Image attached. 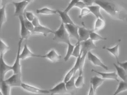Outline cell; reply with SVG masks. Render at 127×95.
<instances>
[{
    "label": "cell",
    "mask_w": 127,
    "mask_h": 95,
    "mask_svg": "<svg viewBox=\"0 0 127 95\" xmlns=\"http://www.w3.org/2000/svg\"><path fill=\"white\" fill-rule=\"evenodd\" d=\"M95 3L114 19L121 21L126 19V9L116 0H95Z\"/></svg>",
    "instance_id": "obj_1"
},
{
    "label": "cell",
    "mask_w": 127,
    "mask_h": 95,
    "mask_svg": "<svg viewBox=\"0 0 127 95\" xmlns=\"http://www.w3.org/2000/svg\"><path fill=\"white\" fill-rule=\"evenodd\" d=\"M53 40L59 43L68 44L70 43V38L66 30L64 24L62 23L59 28L56 31H54Z\"/></svg>",
    "instance_id": "obj_2"
},
{
    "label": "cell",
    "mask_w": 127,
    "mask_h": 95,
    "mask_svg": "<svg viewBox=\"0 0 127 95\" xmlns=\"http://www.w3.org/2000/svg\"><path fill=\"white\" fill-rule=\"evenodd\" d=\"M23 40L20 38L18 43V49L15 61L12 65V72L13 74H22L21 72V59L20 58V55L21 50V46Z\"/></svg>",
    "instance_id": "obj_3"
},
{
    "label": "cell",
    "mask_w": 127,
    "mask_h": 95,
    "mask_svg": "<svg viewBox=\"0 0 127 95\" xmlns=\"http://www.w3.org/2000/svg\"><path fill=\"white\" fill-rule=\"evenodd\" d=\"M21 87L27 92L34 94H50L48 90L41 89L29 84L23 82L22 83Z\"/></svg>",
    "instance_id": "obj_4"
},
{
    "label": "cell",
    "mask_w": 127,
    "mask_h": 95,
    "mask_svg": "<svg viewBox=\"0 0 127 95\" xmlns=\"http://www.w3.org/2000/svg\"><path fill=\"white\" fill-rule=\"evenodd\" d=\"M12 70V66L6 63L3 57H0V82L3 81L6 74Z\"/></svg>",
    "instance_id": "obj_5"
},
{
    "label": "cell",
    "mask_w": 127,
    "mask_h": 95,
    "mask_svg": "<svg viewBox=\"0 0 127 95\" xmlns=\"http://www.w3.org/2000/svg\"><path fill=\"white\" fill-rule=\"evenodd\" d=\"M15 7L14 16L18 17L24 16L26 12V9L29 3L24 0L19 2H12Z\"/></svg>",
    "instance_id": "obj_6"
},
{
    "label": "cell",
    "mask_w": 127,
    "mask_h": 95,
    "mask_svg": "<svg viewBox=\"0 0 127 95\" xmlns=\"http://www.w3.org/2000/svg\"><path fill=\"white\" fill-rule=\"evenodd\" d=\"M4 81L11 88L12 87H21L23 82L22 80V74H13L7 79H5Z\"/></svg>",
    "instance_id": "obj_7"
},
{
    "label": "cell",
    "mask_w": 127,
    "mask_h": 95,
    "mask_svg": "<svg viewBox=\"0 0 127 95\" xmlns=\"http://www.w3.org/2000/svg\"><path fill=\"white\" fill-rule=\"evenodd\" d=\"M87 57L88 60L94 65L100 67L105 70H108L109 69L108 67L97 56L93 54L91 52L88 53Z\"/></svg>",
    "instance_id": "obj_8"
},
{
    "label": "cell",
    "mask_w": 127,
    "mask_h": 95,
    "mask_svg": "<svg viewBox=\"0 0 127 95\" xmlns=\"http://www.w3.org/2000/svg\"><path fill=\"white\" fill-rule=\"evenodd\" d=\"M81 53L87 54L89 52L96 48V46L94 42L90 39H88L85 41L80 42Z\"/></svg>",
    "instance_id": "obj_9"
},
{
    "label": "cell",
    "mask_w": 127,
    "mask_h": 95,
    "mask_svg": "<svg viewBox=\"0 0 127 95\" xmlns=\"http://www.w3.org/2000/svg\"><path fill=\"white\" fill-rule=\"evenodd\" d=\"M51 95L56 94H68L66 89L65 83L64 81L56 85L52 88L49 90Z\"/></svg>",
    "instance_id": "obj_10"
},
{
    "label": "cell",
    "mask_w": 127,
    "mask_h": 95,
    "mask_svg": "<svg viewBox=\"0 0 127 95\" xmlns=\"http://www.w3.org/2000/svg\"><path fill=\"white\" fill-rule=\"evenodd\" d=\"M21 25L20 38L23 40H27L32 34V32L29 31L25 26L24 24V16H19Z\"/></svg>",
    "instance_id": "obj_11"
},
{
    "label": "cell",
    "mask_w": 127,
    "mask_h": 95,
    "mask_svg": "<svg viewBox=\"0 0 127 95\" xmlns=\"http://www.w3.org/2000/svg\"><path fill=\"white\" fill-rule=\"evenodd\" d=\"M64 26L70 38L75 39L78 41L79 40V27L76 25L73 24H65Z\"/></svg>",
    "instance_id": "obj_12"
},
{
    "label": "cell",
    "mask_w": 127,
    "mask_h": 95,
    "mask_svg": "<svg viewBox=\"0 0 127 95\" xmlns=\"http://www.w3.org/2000/svg\"><path fill=\"white\" fill-rule=\"evenodd\" d=\"M40 55H37L33 53L31 51L27 46V44L26 43L24 46L23 49L20 55V58L21 60H24L30 58L32 57H37L40 58Z\"/></svg>",
    "instance_id": "obj_13"
},
{
    "label": "cell",
    "mask_w": 127,
    "mask_h": 95,
    "mask_svg": "<svg viewBox=\"0 0 127 95\" xmlns=\"http://www.w3.org/2000/svg\"><path fill=\"white\" fill-rule=\"evenodd\" d=\"M40 58L47 59L53 62H57L61 60V56L55 50L52 49L44 55H40Z\"/></svg>",
    "instance_id": "obj_14"
},
{
    "label": "cell",
    "mask_w": 127,
    "mask_h": 95,
    "mask_svg": "<svg viewBox=\"0 0 127 95\" xmlns=\"http://www.w3.org/2000/svg\"><path fill=\"white\" fill-rule=\"evenodd\" d=\"M92 72L95 73L96 74L100 75L102 78L105 79H111L116 81L117 82H119L118 79V76L116 72H99L94 69H92Z\"/></svg>",
    "instance_id": "obj_15"
},
{
    "label": "cell",
    "mask_w": 127,
    "mask_h": 95,
    "mask_svg": "<svg viewBox=\"0 0 127 95\" xmlns=\"http://www.w3.org/2000/svg\"><path fill=\"white\" fill-rule=\"evenodd\" d=\"M92 31L93 30L87 29L84 27H79V40L78 41L81 42L89 39L90 34Z\"/></svg>",
    "instance_id": "obj_16"
},
{
    "label": "cell",
    "mask_w": 127,
    "mask_h": 95,
    "mask_svg": "<svg viewBox=\"0 0 127 95\" xmlns=\"http://www.w3.org/2000/svg\"><path fill=\"white\" fill-rule=\"evenodd\" d=\"M105 80L101 77H99L97 76H93L91 78L90 85L92 86L94 91L95 93L96 92L97 89L101 85Z\"/></svg>",
    "instance_id": "obj_17"
},
{
    "label": "cell",
    "mask_w": 127,
    "mask_h": 95,
    "mask_svg": "<svg viewBox=\"0 0 127 95\" xmlns=\"http://www.w3.org/2000/svg\"><path fill=\"white\" fill-rule=\"evenodd\" d=\"M54 32V31H53L51 29L44 26L41 24H40L38 26L34 27V30L32 32V33H37L42 34L44 37H47V35L50 34Z\"/></svg>",
    "instance_id": "obj_18"
},
{
    "label": "cell",
    "mask_w": 127,
    "mask_h": 95,
    "mask_svg": "<svg viewBox=\"0 0 127 95\" xmlns=\"http://www.w3.org/2000/svg\"><path fill=\"white\" fill-rule=\"evenodd\" d=\"M57 10V13H58L61 19L62 23L64 25L65 24H73L75 25L72 19L68 15V13L65 12L64 11Z\"/></svg>",
    "instance_id": "obj_19"
},
{
    "label": "cell",
    "mask_w": 127,
    "mask_h": 95,
    "mask_svg": "<svg viewBox=\"0 0 127 95\" xmlns=\"http://www.w3.org/2000/svg\"><path fill=\"white\" fill-rule=\"evenodd\" d=\"M75 76H74L70 80L65 83L66 89L67 91V93L68 94H70L71 95L74 94L77 89L75 85Z\"/></svg>",
    "instance_id": "obj_20"
},
{
    "label": "cell",
    "mask_w": 127,
    "mask_h": 95,
    "mask_svg": "<svg viewBox=\"0 0 127 95\" xmlns=\"http://www.w3.org/2000/svg\"><path fill=\"white\" fill-rule=\"evenodd\" d=\"M113 65L116 70V73L118 77L121 78L123 81L126 82L127 79V71L122 67L119 66L115 63H114Z\"/></svg>",
    "instance_id": "obj_21"
},
{
    "label": "cell",
    "mask_w": 127,
    "mask_h": 95,
    "mask_svg": "<svg viewBox=\"0 0 127 95\" xmlns=\"http://www.w3.org/2000/svg\"><path fill=\"white\" fill-rule=\"evenodd\" d=\"M87 7L89 9L90 12H91L96 18L104 19V17L100 12L101 8L99 6L97 5H92Z\"/></svg>",
    "instance_id": "obj_22"
},
{
    "label": "cell",
    "mask_w": 127,
    "mask_h": 95,
    "mask_svg": "<svg viewBox=\"0 0 127 95\" xmlns=\"http://www.w3.org/2000/svg\"><path fill=\"white\" fill-rule=\"evenodd\" d=\"M103 48V49L107 50L108 52L113 55L116 59L117 62L119 61V44H117L116 46L110 48L106 47H104Z\"/></svg>",
    "instance_id": "obj_23"
},
{
    "label": "cell",
    "mask_w": 127,
    "mask_h": 95,
    "mask_svg": "<svg viewBox=\"0 0 127 95\" xmlns=\"http://www.w3.org/2000/svg\"><path fill=\"white\" fill-rule=\"evenodd\" d=\"M6 6H3L0 8V30L7 20Z\"/></svg>",
    "instance_id": "obj_24"
},
{
    "label": "cell",
    "mask_w": 127,
    "mask_h": 95,
    "mask_svg": "<svg viewBox=\"0 0 127 95\" xmlns=\"http://www.w3.org/2000/svg\"><path fill=\"white\" fill-rule=\"evenodd\" d=\"M37 14H38L50 15H55L57 14V10L50 9L47 8H43L37 9L36 11Z\"/></svg>",
    "instance_id": "obj_25"
},
{
    "label": "cell",
    "mask_w": 127,
    "mask_h": 95,
    "mask_svg": "<svg viewBox=\"0 0 127 95\" xmlns=\"http://www.w3.org/2000/svg\"><path fill=\"white\" fill-rule=\"evenodd\" d=\"M127 90V84L126 82L121 81L119 83L116 90L113 95H118L121 93L126 91Z\"/></svg>",
    "instance_id": "obj_26"
},
{
    "label": "cell",
    "mask_w": 127,
    "mask_h": 95,
    "mask_svg": "<svg viewBox=\"0 0 127 95\" xmlns=\"http://www.w3.org/2000/svg\"><path fill=\"white\" fill-rule=\"evenodd\" d=\"M105 26V22L104 19L96 18L94 25V32L102 30Z\"/></svg>",
    "instance_id": "obj_27"
},
{
    "label": "cell",
    "mask_w": 127,
    "mask_h": 95,
    "mask_svg": "<svg viewBox=\"0 0 127 95\" xmlns=\"http://www.w3.org/2000/svg\"><path fill=\"white\" fill-rule=\"evenodd\" d=\"M9 49V46L0 38V57H3Z\"/></svg>",
    "instance_id": "obj_28"
},
{
    "label": "cell",
    "mask_w": 127,
    "mask_h": 95,
    "mask_svg": "<svg viewBox=\"0 0 127 95\" xmlns=\"http://www.w3.org/2000/svg\"><path fill=\"white\" fill-rule=\"evenodd\" d=\"M67 45V51L65 56L64 58V60L65 62L68 61L70 59V57L72 56L73 49L75 47V45L72 44L70 42Z\"/></svg>",
    "instance_id": "obj_29"
},
{
    "label": "cell",
    "mask_w": 127,
    "mask_h": 95,
    "mask_svg": "<svg viewBox=\"0 0 127 95\" xmlns=\"http://www.w3.org/2000/svg\"><path fill=\"white\" fill-rule=\"evenodd\" d=\"M75 85L77 88H81L85 85L84 79L83 74L79 75V76L75 80Z\"/></svg>",
    "instance_id": "obj_30"
},
{
    "label": "cell",
    "mask_w": 127,
    "mask_h": 95,
    "mask_svg": "<svg viewBox=\"0 0 127 95\" xmlns=\"http://www.w3.org/2000/svg\"><path fill=\"white\" fill-rule=\"evenodd\" d=\"M90 39L94 42L97 41L105 40H107V38L102 37L98 34L96 33L95 32H94L93 30L90 34Z\"/></svg>",
    "instance_id": "obj_31"
},
{
    "label": "cell",
    "mask_w": 127,
    "mask_h": 95,
    "mask_svg": "<svg viewBox=\"0 0 127 95\" xmlns=\"http://www.w3.org/2000/svg\"><path fill=\"white\" fill-rule=\"evenodd\" d=\"M87 54L86 53H81V60H80V65H79V75L83 74V70H84V66L85 63V59L87 57Z\"/></svg>",
    "instance_id": "obj_32"
},
{
    "label": "cell",
    "mask_w": 127,
    "mask_h": 95,
    "mask_svg": "<svg viewBox=\"0 0 127 95\" xmlns=\"http://www.w3.org/2000/svg\"><path fill=\"white\" fill-rule=\"evenodd\" d=\"M81 54V45L80 42L77 41L75 45L72 56L77 58Z\"/></svg>",
    "instance_id": "obj_33"
},
{
    "label": "cell",
    "mask_w": 127,
    "mask_h": 95,
    "mask_svg": "<svg viewBox=\"0 0 127 95\" xmlns=\"http://www.w3.org/2000/svg\"><path fill=\"white\" fill-rule=\"evenodd\" d=\"M76 72L74 70L73 67L71 68L65 75L64 79V82L65 83L67 82L69 80H70L73 76H75Z\"/></svg>",
    "instance_id": "obj_34"
},
{
    "label": "cell",
    "mask_w": 127,
    "mask_h": 95,
    "mask_svg": "<svg viewBox=\"0 0 127 95\" xmlns=\"http://www.w3.org/2000/svg\"><path fill=\"white\" fill-rule=\"evenodd\" d=\"M82 0H71V2L69 3L67 7H66L65 10L64 11L65 12L68 13V12L71 10L73 7L75 6L76 3L79 2V1H81Z\"/></svg>",
    "instance_id": "obj_35"
},
{
    "label": "cell",
    "mask_w": 127,
    "mask_h": 95,
    "mask_svg": "<svg viewBox=\"0 0 127 95\" xmlns=\"http://www.w3.org/2000/svg\"><path fill=\"white\" fill-rule=\"evenodd\" d=\"M24 24L27 29L32 33L34 27L32 22L27 20L25 17H24Z\"/></svg>",
    "instance_id": "obj_36"
},
{
    "label": "cell",
    "mask_w": 127,
    "mask_h": 95,
    "mask_svg": "<svg viewBox=\"0 0 127 95\" xmlns=\"http://www.w3.org/2000/svg\"><path fill=\"white\" fill-rule=\"evenodd\" d=\"M24 17L29 21H32L33 20L35 15L32 12L26 11L24 14Z\"/></svg>",
    "instance_id": "obj_37"
},
{
    "label": "cell",
    "mask_w": 127,
    "mask_h": 95,
    "mask_svg": "<svg viewBox=\"0 0 127 95\" xmlns=\"http://www.w3.org/2000/svg\"><path fill=\"white\" fill-rule=\"evenodd\" d=\"M90 13V10L87 7L81 9V13H80V14L79 15V18L81 19L83 17L89 14Z\"/></svg>",
    "instance_id": "obj_38"
},
{
    "label": "cell",
    "mask_w": 127,
    "mask_h": 95,
    "mask_svg": "<svg viewBox=\"0 0 127 95\" xmlns=\"http://www.w3.org/2000/svg\"><path fill=\"white\" fill-rule=\"evenodd\" d=\"M82 1L85 4L87 7L93 5L95 3V0H82Z\"/></svg>",
    "instance_id": "obj_39"
},
{
    "label": "cell",
    "mask_w": 127,
    "mask_h": 95,
    "mask_svg": "<svg viewBox=\"0 0 127 95\" xmlns=\"http://www.w3.org/2000/svg\"><path fill=\"white\" fill-rule=\"evenodd\" d=\"M117 62V65H118L119 66L122 67L125 70L127 71V62H120L119 61Z\"/></svg>",
    "instance_id": "obj_40"
},
{
    "label": "cell",
    "mask_w": 127,
    "mask_h": 95,
    "mask_svg": "<svg viewBox=\"0 0 127 95\" xmlns=\"http://www.w3.org/2000/svg\"><path fill=\"white\" fill-rule=\"evenodd\" d=\"M75 7H77V8H79L80 9H82L84 8H86V7H87V6H86L82 0H81V1H79L76 3Z\"/></svg>",
    "instance_id": "obj_41"
},
{
    "label": "cell",
    "mask_w": 127,
    "mask_h": 95,
    "mask_svg": "<svg viewBox=\"0 0 127 95\" xmlns=\"http://www.w3.org/2000/svg\"><path fill=\"white\" fill-rule=\"evenodd\" d=\"M32 23L34 26V27H36L40 24L39 19L36 16H35L34 20L32 21Z\"/></svg>",
    "instance_id": "obj_42"
},
{
    "label": "cell",
    "mask_w": 127,
    "mask_h": 95,
    "mask_svg": "<svg viewBox=\"0 0 127 95\" xmlns=\"http://www.w3.org/2000/svg\"><path fill=\"white\" fill-rule=\"evenodd\" d=\"M2 92L3 95H11V89L9 88H6L3 89Z\"/></svg>",
    "instance_id": "obj_43"
},
{
    "label": "cell",
    "mask_w": 127,
    "mask_h": 95,
    "mask_svg": "<svg viewBox=\"0 0 127 95\" xmlns=\"http://www.w3.org/2000/svg\"><path fill=\"white\" fill-rule=\"evenodd\" d=\"M12 1V0H1L2 6H6V5L10 3Z\"/></svg>",
    "instance_id": "obj_44"
},
{
    "label": "cell",
    "mask_w": 127,
    "mask_h": 95,
    "mask_svg": "<svg viewBox=\"0 0 127 95\" xmlns=\"http://www.w3.org/2000/svg\"><path fill=\"white\" fill-rule=\"evenodd\" d=\"M95 93H95V91H94L92 86L90 85L88 93V95H96Z\"/></svg>",
    "instance_id": "obj_45"
},
{
    "label": "cell",
    "mask_w": 127,
    "mask_h": 95,
    "mask_svg": "<svg viewBox=\"0 0 127 95\" xmlns=\"http://www.w3.org/2000/svg\"><path fill=\"white\" fill-rule=\"evenodd\" d=\"M25 1H26L27 2L29 3H32L33 2L34 0H24Z\"/></svg>",
    "instance_id": "obj_46"
},
{
    "label": "cell",
    "mask_w": 127,
    "mask_h": 95,
    "mask_svg": "<svg viewBox=\"0 0 127 95\" xmlns=\"http://www.w3.org/2000/svg\"><path fill=\"white\" fill-rule=\"evenodd\" d=\"M2 7V3H1V0H0V8Z\"/></svg>",
    "instance_id": "obj_47"
},
{
    "label": "cell",
    "mask_w": 127,
    "mask_h": 95,
    "mask_svg": "<svg viewBox=\"0 0 127 95\" xmlns=\"http://www.w3.org/2000/svg\"><path fill=\"white\" fill-rule=\"evenodd\" d=\"M0 95H3L1 90L0 91Z\"/></svg>",
    "instance_id": "obj_48"
},
{
    "label": "cell",
    "mask_w": 127,
    "mask_h": 95,
    "mask_svg": "<svg viewBox=\"0 0 127 95\" xmlns=\"http://www.w3.org/2000/svg\"></svg>",
    "instance_id": "obj_49"
}]
</instances>
